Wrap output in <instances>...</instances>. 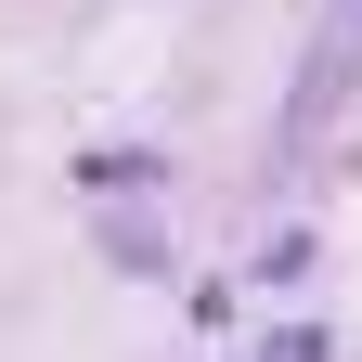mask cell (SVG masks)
Segmentation results:
<instances>
[{
  "mask_svg": "<svg viewBox=\"0 0 362 362\" xmlns=\"http://www.w3.org/2000/svg\"><path fill=\"white\" fill-rule=\"evenodd\" d=\"M272 362H324V337H310V324H285V337H272Z\"/></svg>",
  "mask_w": 362,
  "mask_h": 362,
  "instance_id": "1",
  "label": "cell"
}]
</instances>
